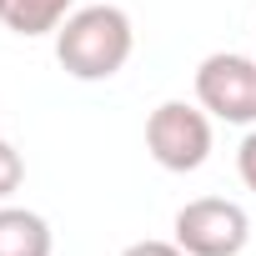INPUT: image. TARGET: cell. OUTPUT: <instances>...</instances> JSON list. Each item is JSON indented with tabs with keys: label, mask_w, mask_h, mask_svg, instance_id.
Here are the masks:
<instances>
[{
	"label": "cell",
	"mask_w": 256,
	"mask_h": 256,
	"mask_svg": "<svg viewBox=\"0 0 256 256\" xmlns=\"http://www.w3.org/2000/svg\"><path fill=\"white\" fill-rule=\"evenodd\" d=\"M136 50L131 16L120 6H80L56 30V60L76 80H110Z\"/></svg>",
	"instance_id": "1"
},
{
	"label": "cell",
	"mask_w": 256,
	"mask_h": 256,
	"mask_svg": "<svg viewBox=\"0 0 256 256\" xmlns=\"http://www.w3.org/2000/svg\"><path fill=\"white\" fill-rule=\"evenodd\" d=\"M146 151L166 171H201L211 156V116L186 100H161L146 116Z\"/></svg>",
	"instance_id": "2"
},
{
	"label": "cell",
	"mask_w": 256,
	"mask_h": 256,
	"mask_svg": "<svg viewBox=\"0 0 256 256\" xmlns=\"http://www.w3.org/2000/svg\"><path fill=\"white\" fill-rule=\"evenodd\" d=\"M251 241V221L226 196H196L176 211V246L186 256H241Z\"/></svg>",
	"instance_id": "3"
},
{
	"label": "cell",
	"mask_w": 256,
	"mask_h": 256,
	"mask_svg": "<svg viewBox=\"0 0 256 256\" xmlns=\"http://www.w3.org/2000/svg\"><path fill=\"white\" fill-rule=\"evenodd\" d=\"M196 100L206 116L251 126L256 120V60L236 50H216L196 66Z\"/></svg>",
	"instance_id": "4"
},
{
	"label": "cell",
	"mask_w": 256,
	"mask_h": 256,
	"mask_svg": "<svg viewBox=\"0 0 256 256\" xmlns=\"http://www.w3.org/2000/svg\"><path fill=\"white\" fill-rule=\"evenodd\" d=\"M50 226L46 216L26 206H0V256H50Z\"/></svg>",
	"instance_id": "5"
},
{
	"label": "cell",
	"mask_w": 256,
	"mask_h": 256,
	"mask_svg": "<svg viewBox=\"0 0 256 256\" xmlns=\"http://www.w3.org/2000/svg\"><path fill=\"white\" fill-rule=\"evenodd\" d=\"M76 10V0H6V20L16 36H50Z\"/></svg>",
	"instance_id": "6"
},
{
	"label": "cell",
	"mask_w": 256,
	"mask_h": 256,
	"mask_svg": "<svg viewBox=\"0 0 256 256\" xmlns=\"http://www.w3.org/2000/svg\"><path fill=\"white\" fill-rule=\"evenodd\" d=\"M20 181H26V161H20V151H16L10 141H0V201H6Z\"/></svg>",
	"instance_id": "7"
},
{
	"label": "cell",
	"mask_w": 256,
	"mask_h": 256,
	"mask_svg": "<svg viewBox=\"0 0 256 256\" xmlns=\"http://www.w3.org/2000/svg\"><path fill=\"white\" fill-rule=\"evenodd\" d=\"M236 171H241V181H246V191H256V131L241 141V151H236Z\"/></svg>",
	"instance_id": "8"
},
{
	"label": "cell",
	"mask_w": 256,
	"mask_h": 256,
	"mask_svg": "<svg viewBox=\"0 0 256 256\" xmlns=\"http://www.w3.org/2000/svg\"><path fill=\"white\" fill-rule=\"evenodd\" d=\"M120 256H186V251H181L176 241H131Z\"/></svg>",
	"instance_id": "9"
},
{
	"label": "cell",
	"mask_w": 256,
	"mask_h": 256,
	"mask_svg": "<svg viewBox=\"0 0 256 256\" xmlns=\"http://www.w3.org/2000/svg\"><path fill=\"white\" fill-rule=\"evenodd\" d=\"M0 16H6V0H0Z\"/></svg>",
	"instance_id": "10"
}]
</instances>
